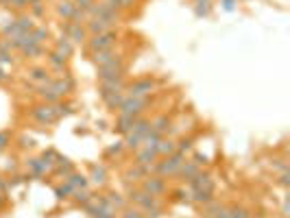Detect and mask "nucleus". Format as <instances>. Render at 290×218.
Instances as JSON below:
<instances>
[{
  "mask_svg": "<svg viewBox=\"0 0 290 218\" xmlns=\"http://www.w3.org/2000/svg\"><path fill=\"white\" fill-rule=\"evenodd\" d=\"M184 159H186V155H181V153H172V155H168V157H162V159H157L155 162L153 172L159 174V177H175L179 166L184 164Z\"/></svg>",
  "mask_w": 290,
  "mask_h": 218,
  "instance_id": "nucleus-1",
  "label": "nucleus"
},
{
  "mask_svg": "<svg viewBox=\"0 0 290 218\" xmlns=\"http://www.w3.org/2000/svg\"><path fill=\"white\" fill-rule=\"evenodd\" d=\"M96 77H98V81L103 83V81H112V79H125L127 77V63H125V57H118V59H114L110 63H105V65H100L98 72H96Z\"/></svg>",
  "mask_w": 290,
  "mask_h": 218,
  "instance_id": "nucleus-2",
  "label": "nucleus"
},
{
  "mask_svg": "<svg viewBox=\"0 0 290 218\" xmlns=\"http://www.w3.org/2000/svg\"><path fill=\"white\" fill-rule=\"evenodd\" d=\"M157 90V81L153 77H144V79H135L133 83H127L125 94L127 96H135V98H147Z\"/></svg>",
  "mask_w": 290,
  "mask_h": 218,
  "instance_id": "nucleus-3",
  "label": "nucleus"
},
{
  "mask_svg": "<svg viewBox=\"0 0 290 218\" xmlns=\"http://www.w3.org/2000/svg\"><path fill=\"white\" fill-rule=\"evenodd\" d=\"M151 105V96L147 98H135V96H127L122 98V103L118 107V114H127V116H140L147 112V107Z\"/></svg>",
  "mask_w": 290,
  "mask_h": 218,
  "instance_id": "nucleus-4",
  "label": "nucleus"
},
{
  "mask_svg": "<svg viewBox=\"0 0 290 218\" xmlns=\"http://www.w3.org/2000/svg\"><path fill=\"white\" fill-rule=\"evenodd\" d=\"M140 188L147 194L151 196H162L168 192V184H166V177H159V174H147V177L142 179Z\"/></svg>",
  "mask_w": 290,
  "mask_h": 218,
  "instance_id": "nucleus-5",
  "label": "nucleus"
},
{
  "mask_svg": "<svg viewBox=\"0 0 290 218\" xmlns=\"http://www.w3.org/2000/svg\"><path fill=\"white\" fill-rule=\"evenodd\" d=\"M116 40H118V33H116V31H107V33H100V35H92V38L88 40V48H90V53H98V50L114 48Z\"/></svg>",
  "mask_w": 290,
  "mask_h": 218,
  "instance_id": "nucleus-6",
  "label": "nucleus"
},
{
  "mask_svg": "<svg viewBox=\"0 0 290 218\" xmlns=\"http://www.w3.org/2000/svg\"><path fill=\"white\" fill-rule=\"evenodd\" d=\"M31 118L35 122H40V125H53L59 118H57V112H55V105H35L31 109Z\"/></svg>",
  "mask_w": 290,
  "mask_h": 218,
  "instance_id": "nucleus-7",
  "label": "nucleus"
},
{
  "mask_svg": "<svg viewBox=\"0 0 290 218\" xmlns=\"http://www.w3.org/2000/svg\"><path fill=\"white\" fill-rule=\"evenodd\" d=\"M61 28H63V35L70 38L72 44H88V40H90V33H88V28L85 26L72 24V22H63Z\"/></svg>",
  "mask_w": 290,
  "mask_h": 218,
  "instance_id": "nucleus-8",
  "label": "nucleus"
},
{
  "mask_svg": "<svg viewBox=\"0 0 290 218\" xmlns=\"http://www.w3.org/2000/svg\"><path fill=\"white\" fill-rule=\"evenodd\" d=\"M46 85H48L50 90H53L59 98H63V96H68V94H72V92H75V87H77V83H75V79H72V77L50 79V83H46Z\"/></svg>",
  "mask_w": 290,
  "mask_h": 218,
  "instance_id": "nucleus-9",
  "label": "nucleus"
},
{
  "mask_svg": "<svg viewBox=\"0 0 290 218\" xmlns=\"http://www.w3.org/2000/svg\"><path fill=\"white\" fill-rule=\"evenodd\" d=\"M188 188H190V190H207V192H214V179H212V174H209L207 170H205V172L199 170L197 177H194L190 184H188Z\"/></svg>",
  "mask_w": 290,
  "mask_h": 218,
  "instance_id": "nucleus-10",
  "label": "nucleus"
},
{
  "mask_svg": "<svg viewBox=\"0 0 290 218\" xmlns=\"http://www.w3.org/2000/svg\"><path fill=\"white\" fill-rule=\"evenodd\" d=\"M203 218H229V207L219 201H209L203 205Z\"/></svg>",
  "mask_w": 290,
  "mask_h": 218,
  "instance_id": "nucleus-11",
  "label": "nucleus"
},
{
  "mask_svg": "<svg viewBox=\"0 0 290 218\" xmlns=\"http://www.w3.org/2000/svg\"><path fill=\"white\" fill-rule=\"evenodd\" d=\"M201 170V166L199 164H194L192 159H184V164L179 166V170H177V174L175 177H179L181 181H188V184H190V181L197 177V172Z\"/></svg>",
  "mask_w": 290,
  "mask_h": 218,
  "instance_id": "nucleus-12",
  "label": "nucleus"
},
{
  "mask_svg": "<svg viewBox=\"0 0 290 218\" xmlns=\"http://www.w3.org/2000/svg\"><path fill=\"white\" fill-rule=\"evenodd\" d=\"M159 159L157 151L155 149H137L135 151V162L133 164H140V166H155V162Z\"/></svg>",
  "mask_w": 290,
  "mask_h": 218,
  "instance_id": "nucleus-13",
  "label": "nucleus"
},
{
  "mask_svg": "<svg viewBox=\"0 0 290 218\" xmlns=\"http://www.w3.org/2000/svg\"><path fill=\"white\" fill-rule=\"evenodd\" d=\"M107 177H110V172H107V168L103 164H92L90 166V181L96 186H105L107 184Z\"/></svg>",
  "mask_w": 290,
  "mask_h": 218,
  "instance_id": "nucleus-14",
  "label": "nucleus"
},
{
  "mask_svg": "<svg viewBox=\"0 0 290 218\" xmlns=\"http://www.w3.org/2000/svg\"><path fill=\"white\" fill-rule=\"evenodd\" d=\"M135 118L137 116H127V114H118V118H116V131L118 133H122V135H127L129 131L133 129V122H135Z\"/></svg>",
  "mask_w": 290,
  "mask_h": 218,
  "instance_id": "nucleus-15",
  "label": "nucleus"
},
{
  "mask_svg": "<svg viewBox=\"0 0 290 218\" xmlns=\"http://www.w3.org/2000/svg\"><path fill=\"white\" fill-rule=\"evenodd\" d=\"M157 155L159 157H168V155H172V153H177V142L172 140V137H162V140L157 142Z\"/></svg>",
  "mask_w": 290,
  "mask_h": 218,
  "instance_id": "nucleus-16",
  "label": "nucleus"
},
{
  "mask_svg": "<svg viewBox=\"0 0 290 218\" xmlns=\"http://www.w3.org/2000/svg\"><path fill=\"white\" fill-rule=\"evenodd\" d=\"M118 53H116L114 48H107V50H98V53H92V61L98 65H105V63H110V61H114V59H118Z\"/></svg>",
  "mask_w": 290,
  "mask_h": 218,
  "instance_id": "nucleus-17",
  "label": "nucleus"
},
{
  "mask_svg": "<svg viewBox=\"0 0 290 218\" xmlns=\"http://www.w3.org/2000/svg\"><path fill=\"white\" fill-rule=\"evenodd\" d=\"M170 127H172V122H170V118H168V114L155 116V118L151 120V129L157 131V133H162V135L168 133V129H170Z\"/></svg>",
  "mask_w": 290,
  "mask_h": 218,
  "instance_id": "nucleus-18",
  "label": "nucleus"
},
{
  "mask_svg": "<svg viewBox=\"0 0 290 218\" xmlns=\"http://www.w3.org/2000/svg\"><path fill=\"white\" fill-rule=\"evenodd\" d=\"M105 199L110 201V205L116 209V212H122L127 205H129V201H127V196H122L120 192H107L105 194Z\"/></svg>",
  "mask_w": 290,
  "mask_h": 218,
  "instance_id": "nucleus-19",
  "label": "nucleus"
},
{
  "mask_svg": "<svg viewBox=\"0 0 290 218\" xmlns=\"http://www.w3.org/2000/svg\"><path fill=\"white\" fill-rule=\"evenodd\" d=\"M55 50H57V53H61L63 57H68V59H70L72 53H75V44L70 42V38H66V35H61V38L55 42Z\"/></svg>",
  "mask_w": 290,
  "mask_h": 218,
  "instance_id": "nucleus-20",
  "label": "nucleus"
},
{
  "mask_svg": "<svg viewBox=\"0 0 290 218\" xmlns=\"http://www.w3.org/2000/svg\"><path fill=\"white\" fill-rule=\"evenodd\" d=\"M28 79L31 81H35V83H42V85H46V83H50V72L46 70V68H31L28 70Z\"/></svg>",
  "mask_w": 290,
  "mask_h": 218,
  "instance_id": "nucleus-21",
  "label": "nucleus"
},
{
  "mask_svg": "<svg viewBox=\"0 0 290 218\" xmlns=\"http://www.w3.org/2000/svg\"><path fill=\"white\" fill-rule=\"evenodd\" d=\"M66 181H68V184L72 186V188H75V190H81V188H88L90 186V179L88 177H85V174H81V172H70L68 174V177H66Z\"/></svg>",
  "mask_w": 290,
  "mask_h": 218,
  "instance_id": "nucleus-22",
  "label": "nucleus"
},
{
  "mask_svg": "<svg viewBox=\"0 0 290 218\" xmlns=\"http://www.w3.org/2000/svg\"><path fill=\"white\" fill-rule=\"evenodd\" d=\"M103 103L112 109V112H116V109L120 107V103H122V98H125V92H112V94H103Z\"/></svg>",
  "mask_w": 290,
  "mask_h": 218,
  "instance_id": "nucleus-23",
  "label": "nucleus"
},
{
  "mask_svg": "<svg viewBox=\"0 0 290 218\" xmlns=\"http://www.w3.org/2000/svg\"><path fill=\"white\" fill-rule=\"evenodd\" d=\"M75 9H77V5L72 3V0H59V3H57V13H59L63 20H70Z\"/></svg>",
  "mask_w": 290,
  "mask_h": 218,
  "instance_id": "nucleus-24",
  "label": "nucleus"
},
{
  "mask_svg": "<svg viewBox=\"0 0 290 218\" xmlns=\"http://www.w3.org/2000/svg\"><path fill=\"white\" fill-rule=\"evenodd\" d=\"M92 199H94V194L88 190V188H81V190L72 192V201H75L77 205H85V203H90Z\"/></svg>",
  "mask_w": 290,
  "mask_h": 218,
  "instance_id": "nucleus-25",
  "label": "nucleus"
},
{
  "mask_svg": "<svg viewBox=\"0 0 290 218\" xmlns=\"http://www.w3.org/2000/svg\"><path fill=\"white\" fill-rule=\"evenodd\" d=\"M16 24H18V28L22 33H31L33 28H35V18L33 16H26V13H24V16H20L16 20Z\"/></svg>",
  "mask_w": 290,
  "mask_h": 218,
  "instance_id": "nucleus-26",
  "label": "nucleus"
},
{
  "mask_svg": "<svg viewBox=\"0 0 290 218\" xmlns=\"http://www.w3.org/2000/svg\"><path fill=\"white\" fill-rule=\"evenodd\" d=\"M125 149H131V151L142 149V135H137V133H133V131H129L127 137H125Z\"/></svg>",
  "mask_w": 290,
  "mask_h": 218,
  "instance_id": "nucleus-27",
  "label": "nucleus"
},
{
  "mask_svg": "<svg viewBox=\"0 0 290 218\" xmlns=\"http://www.w3.org/2000/svg\"><path fill=\"white\" fill-rule=\"evenodd\" d=\"M68 22H72V24H79V26H85L90 22V16H88V11L85 9H75V13H72V18L68 20Z\"/></svg>",
  "mask_w": 290,
  "mask_h": 218,
  "instance_id": "nucleus-28",
  "label": "nucleus"
},
{
  "mask_svg": "<svg viewBox=\"0 0 290 218\" xmlns=\"http://www.w3.org/2000/svg\"><path fill=\"white\" fill-rule=\"evenodd\" d=\"M192 149H194V137H181L179 144H177V153H181V155L190 153Z\"/></svg>",
  "mask_w": 290,
  "mask_h": 218,
  "instance_id": "nucleus-29",
  "label": "nucleus"
},
{
  "mask_svg": "<svg viewBox=\"0 0 290 218\" xmlns=\"http://www.w3.org/2000/svg\"><path fill=\"white\" fill-rule=\"evenodd\" d=\"M31 35H33V40L38 44H44V40L50 38V31H48V28H44V26H35L31 31Z\"/></svg>",
  "mask_w": 290,
  "mask_h": 218,
  "instance_id": "nucleus-30",
  "label": "nucleus"
},
{
  "mask_svg": "<svg viewBox=\"0 0 290 218\" xmlns=\"http://www.w3.org/2000/svg\"><path fill=\"white\" fill-rule=\"evenodd\" d=\"M120 218H144V212L140 207H131V205H127L122 212H118Z\"/></svg>",
  "mask_w": 290,
  "mask_h": 218,
  "instance_id": "nucleus-31",
  "label": "nucleus"
},
{
  "mask_svg": "<svg viewBox=\"0 0 290 218\" xmlns=\"http://www.w3.org/2000/svg\"><path fill=\"white\" fill-rule=\"evenodd\" d=\"M72 192H75V188H72L68 181H66L63 186H57V188H55V196H57V199H68Z\"/></svg>",
  "mask_w": 290,
  "mask_h": 218,
  "instance_id": "nucleus-32",
  "label": "nucleus"
},
{
  "mask_svg": "<svg viewBox=\"0 0 290 218\" xmlns=\"http://www.w3.org/2000/svg\"><path fill=\"white\" fill-rule=\"evenodd\" d=\"M229 218H251V212L246 207L234 205V207H229Z\"/></svg>",
  "mask_w": 290,
  "mask_h": 218,
  "instance_id": "nucleus-33",
  "label": "nucleus"
},
{
  "mask_svg": "<svg viewBox=\"0 0 290 218\" xmlns=\"http://www.w3.org/2000/svg\"><path fill=\"white\" fill-rule=\"evenodd\" d=\"M28 9H31L33 18H42V16L46 13V7H44V3H42V0H38V3H31V5H28Z\"/></svg>",
  "mask_w": 290,
  "mask_h": 218,
  "instance_id": "nucleus-34",
  "label": "nucleus"
},
{
  "mask_svg": "<svg viewBox=\"0 0 290 218\" xmlns=\"http://www.w3.org/2000/svg\"><path fill=\"white\" fill-rule=\"evenodd\" d=\"M172 196H175V201L177 203H190V188H181V190H175L172 192Z\"/></svg>",
  "mask_w": 290,
  "mask_h": 218,
  "instance_id": "nucleus-35",
  "label": "nucleus"
},
{
  "mask_svg": "<svg viewBox=\"0 0 290 218\" xmlns=\"http://www.w3.org/2000/svg\"><path fill=\"white\" fill-rule=\"evenodd\" d=\"M11 144V135L7 131H0V151H7Z\"/></svg>",
  "mask_w": 290,
  "mask_h": 218,
  "instance_id": "nucleus-36",
  "label": "nucleus"
},
{
  "mask_svg": "<svg viewBox=\"0 0 290 218\" xmlns=\"http://www.w3.org/2000/svg\"><path fill=\"white\" fill-rule=\"evenodd\" d=\"M3 3H9V7H13V9H26L28 7V0H3Z\"/></svg>",
  "mask_w": 290,
  "mask_h": 218,
  "instance_id": "nucleus-37",
  "label": "nucleus"
},
{
  "mask_svg": "<svg viewBox=\"0 0 290 218\" xmlns=\"http://www.w3.org/2000/svg\"><path fill=\"white\" fill-rule=\"evenodd\" d=\"M72 3H75V5L79 7V9H85V11H88L90 7H92L94 3H96V0H72Z\"/></svg>",
  "mask_w": 290,
  "mask_h": 218,
  "instance_id": "nucleus-38",
  "label": "nucleus"
},
{
  "mask_svg": "<svg viewBox=\"0 0 290 218\" xmlns=\"http://www.w3.org/2000/svg\"><path fill=\"white\" fill-rule=\"evenodd\" d=\"M122 149H125V142H116L114 147L107 149V155H118V153H120Z\"/></svg>",
  "mask_w": 290,
  "mask_h": 218,
  "instance_id": "nucleus-39",
  "label": "nucleus"
},
{
  "mask_svg": "<svg viewBox=\"0 0 290 218\" xmlns=\"http://www.w3.org/2000/svg\"><path fill=\"white\" fill-rule=\"evenodd\" d=\"M221 5H223L225 11H234L236 5H238V0H221Z\"/></svg>",
  "mask_w": 290,
  "mask_h": 218,
  "instance_id": "nucleus-40",
  "label": "nucleus"
},
{
  "mask_svg": "<svg viewBox=\"0 0 290 218\" xmlns=\"http://www.w3.org/2000/svg\"><path fill=\"white\" fill-rule=\"evenodd\" d=\"M279 184H281V188H288V186H290V170H288V172H281Z\"/></svg>",
  "mask_w": 290,
  "mask_h": 218,
  "instance_id": "nucleus-41",
  "label": "nucleus"
},
{
  "mask_svg": "<svg viewBox=\"0 0 290 218\" xmlns=\"http://www.w3.org/2000/svg\"><path fill=\"white\" fill-rule=\"evenodd\" d=\"M118 3H120V11H125V9H131L137 0H118Z\"/></svg>",
  "mask_w": 290,
  "mask_h": 218,
  "instance_id": "nucleus-42",
  "label": "nucleus"
},
{
  "mask_svg": "<svg viewBox=\"0 0 290 218\" xmlns=\"http://www.w3.org/2000/svg\"><path fill=\"white\" fill-rule=\"evenodd\" d=\"M20 142H22V144H20L22 149H33V147H35V140H33V137H22Z\"/></svg>",
  "mask_w": 290,
  "mask_h": 218,
  "instance_id": "nucleus-43",
  "label": "nucleus"
},
{
  "mask_svg": "<svg viewBox=\"0 0 290 218\" xmlns=\"http://www.w3.org/2000/svg\"><path fill=\"white\" fill-rule=\"evenodd\" d=\"M5 81H9V75L3 70V65H0V83H5Z\"/></svg>",
  "mask_w": 290,
  "mask_h": 218,
  "instance_id": "nucleus-44",
  "label": "nucleus"
},
{
  "mask_svg": "<svg viewBox=\"0 0 290 218\" xmlns=\"http://www.w3.org/2000/svg\"><path fill=\"white\" fill-rule=\"evenodd\" d=\"M5 190H7V181L0 177V192H5Z\"/></svg>",
  "mask_w": 290,
  "mask_h": 218,
  "instance_id": "nucleus-45",
  "label": "nucleus"
},
{
  "mask_svg": "<svg viewBox=\"0 0 290 218\" xmlns=\"http://www.w3.org/2000/svg\"><path fill=\"white\" fill-rule=\"evenodd\" d=\"M256 218H266V216L264 214H256Z\"/></svg>",
  "mask_w": 290,
  "mask_h": 218,
  "instance_id": "nucleus-46",
  "label": "nucleus"
}]
</instances>
